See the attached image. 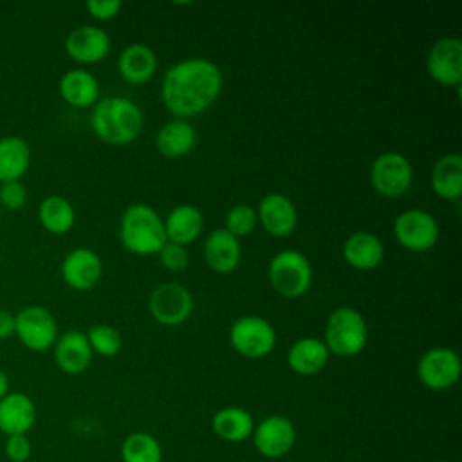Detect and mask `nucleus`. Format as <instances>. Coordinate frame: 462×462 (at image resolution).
I'll list each match as a JSON object with an SVG mask.
<instances>
[{"mask_svg":"<svg viewBox=\"0 0 462 462\" xmlns=\"http://www.w3.org/2000/svg\"><path fill=\"white\" fill-rule=\"evenodd\" d=\"M431 189L444 200H457L462 193V157L446 153L431 168Z\"/></svg>","mask_w":462,"mask_h":462,"instance_id":"nucleus-26","label":"nucleus"},{"mask_svg":"<svg viewBox=\"0 0 462 462\" xmlns=\"http://www.w3.org/2000/svg\"><path fill=\"white\" fill-rule=\"evenodd\" d=\"M262 227L273 236H289L298 224V211L292 200L282 193H267L256 209Z\"/></svg>","mask_w":462,"mask_h":462,"instance_id":"nucleus-16","label":"nucleus"},{"mask_svg":"<svg viewBox=\"0 0 462 462\" xmlns=\"http://www.w3.org/2000/svg\"><path fill=\"white\" fill-rule=\"evenodd\" d=\"M110 36L97 25H78L65 38L67 54L78 63H97L110 52Z\"/></svg>","mask_w":462,"mask_h":462,"instance_id":"nucleus-15","label":"nucleus"},{"mask_svg":"<svg viewBox=\"0 0 462 462\" xmlns=\"http://www.w3.org/2000/svg\"><path fill=\"white\" fill-rule=\"evenodd\" d=\"M157 254H159L161 263L170 271H182L189 263L188 249L184 245H179L173 242H166Z\"/></svg>","mask_w":462,"mask_h":462,"instance_id":"nucleus-33","label":"nucleus"},{"mask_svg":"<svg viewBox=\"0 0 462 462\" xmlns=\"http://www.w3.org/2000/svg\"><path fill=\"white\" fill-rule=\"evenodd\" d=\"M162 222L166 240L184 247L197 240L204 227V217L200 209L191 204H180L173 208Z\"/></svg>","mask_w":462,"mask_h":462,"instance_id":"nucleus-22","label":"nucleus"},{"mask_svg":"<svg viewBox=\"0 0 462 462\" xmlns=\"http://www.w3.org/2000/svg\"><path fill=\"white\" fill-rule=\"evenodd\" d=\"M9 393V377L7 374L0 368V401Z\"/></svg>","mask_w":462,"mask_h":462,"instance_id":"nucleus-38","label":"nucleus"},{"mask_svg":"<svg viewBox=\"0 0 462 462\" xmlns=\"http://www.w3.org/2000/svg\"><path fill=\"white\" fill-rule=\"evenodd\" d=\"M117 69L121 76L134 85L146 83L157 70V56L144 43H130L117 58Z\"/></svg>","mask_w":462,"mask_h":462,"instance_id":"nucleus-24","label":"nucleus"},{"mask_svg":"<svg viewBox=\"0 0 462 462\" xmlns=\"http://www.w3.org/2000/svg\"><path fill=\"white\" fill-rule=\"evenodd\" d=\"M204 260L208 267L218 274H227L236 269L242 256V247L236 236L224 227L213 229L204 240Z\"/></svg>","mask_w":462,"mask_h":462,"instance_id":"nucleus-18","label":"nucleus"},{"mask_svg":"<svg viewBox=\"0 0 462 462\" xmlns=\"http://www.w3.org/2000/svg\"><path fill=\"white\" fill-rule=\"evenodd\" d=\"M85 7L92 18L105 22V20H112L114 16H117L123 4H121V0H88L85 4Z\"/></svg>","mask_w":462,"mask_h":462,"instance_id":"nucleus-36","label":"nucleus"},{"mask_svg":"<svg viewBox=\"0 0 462 462\" xmlns=\"http://www.w3.org/2000/svg\"><path fill=\"white\" fill-rule=\"evenodd\" d=\"M222 90L220 69L206 58H189L171 65L161 87L166 108L179 119L209 108Z\"/></svg>","mask_w":462,"mask_h":462,"instance_id":"nucleus-1","label":"nucleus"},{"mask_svg":"<svg viewBox=\"0 0 462 462\" xmlns=\"http://www.w3.org/2000/svg\"><path fill=\"white\" fill-rule=\"evenodd\" d=\"M60 96L76 108L94 106L99 99V85L87 69H70L60 78Z\"/></svg>","mask_w":462,"mask_h":462,"instance_id":"nucleus-20","label":"nucleus"},{"mask_svg":"<svg viewBox=\"0 0 462 462\" xmlns=\"http://www.w3.org/2000/svg\"><path fill=\"white\" fill-rule=\"evenodd\" d=\"M14 336V314L0 309V339H7Z\"/></svg>","mask_w":462,"mask_h":462,"instance_id":"nucleus-37","label":"nucleus"},{"mask_svg":"<svg viewBox=\"0 0 462 462\" xmlns=\"http://www.w3.org/2000/svg\"><path fill=\"white\" fill-rule=\"evenodd\" d=\"M119 236L125 249L139 256L157 254L168 242L162 218L153 208L143 202L125 209L119 224Z\"/></svg>","mask_w":462,"mask_h":462,"instance_id":"nucleus-3","label":"nucleus"},{"mask_svg":"<svg viewBox=\"0 0 462 462\" xmlns=\"http://www.w3.org/2000/svg\"><path fill=\"white\" fill-rule=\"evenodd\" d=\"M397 242L410 251H428L439 240V224L424 209H406L393 222Z\"/></svg>","mask_w":462,"mask_h":462,"instance_id":"nucleus-11","label":"nucleus"},{"mask_svg":"<svg viewBox=\"0 0 462 462\" xmlns=\"http://www.w3.org/2000/svg\"><path fill=\"white\" fill-rule=\"evenodd\" d=\"M54 361L69 375L85 372L92 361V348L85 332L67 330L54 343Z\"/></svg>","mask_w":462,"mask_h":462,"instance_id":"nucleus-19","label":"nucleus"},{"mask_svg":"<svg viewBox=\"0 0 462 462\" xmlns=\"http://www.w3.org/2000/svg\"><path fill=\"white\" fill-rule=\"evenodd\" d=\"M148 309L157 323L175 327L184 323L191 316L193 298L184 285L166 282L152 291L148 298Z\"/></svg>","mask_w":462,"mask_h":462,"instance_id":"nucleus-8","label":"nucleus"},{"mask_svg":"<svg viewBox=\"0 0 462 462\" xmlns=\"http://www.w3.org/2000/svg\"><path fill=\"white\" fill-rule=\"evenodd\" d=\"M271 287L285 298H298L310 289L312 267L309 258L296 249L276 253L267 269Z\"/></svg>","mask_w":462,"mask_h":462,"instance_id":"nucleus-5","label":"nucleus"},{"mask_svg":"<svg viewBox=\"0 0 462 462\" xmlns=\"http://www.w3.org/2000/svg\"><path fill=\"white\" fill-rule=\"evenodd\" d=\"M31 164L29 143L18 135L0 137V182L20 180Z\"/></svg>","mask_w":462,"mask_h":462,"instance_id":"nucleus-27","label":"nucleus"},{"mask_svg":"<svg viewBox=\"0 0 462 462\" xmlns=\"http://www.w3.org/2000/svg\"><path fill=\"white\" fill-rule=\"evenodd\" d=\"M27 202V189L22 180L4 182L0 186V204L11 211L23 208Z\"/></svg>","mask_w":462,"mask_h":462,"instance_id":"nucleus-34","label":"nucleus"},{"mask_svg":"<svg viewBox=\"0 0 462 462\" xmlns=\"http://www.w3.org/2000/svg\"><path fill=\"white\" fill-rule=\"evenodd\" d=\"M121 458L123 462H162V449L153 435L135 431L123 440Z\"/></svg>","mask_w":462,"mask_h":462,"instance_id":"nucleus-30","label":"nucleus"},{"mask_svg":"<svg viewBox=\"0 0 462 462\" xmlns=\"http://www.w3.org/2000/svg\"><path fill=\"white\" fill-rule=\"evenodd\" d=\"M229 343L240 356L258 359L271 354L276 345V332L265 318L247 314L231 325Z\"/></svg>","mask_w":462,"mask_h":462,"instance_id":"nucleus-7","label":"nucleus"},{"mask_svg":"<svg viewBox=\"0 0 462 462\" xmlns=\"http://www.w3.org/2000/svg\"><path fill=\"white\" fill-rule=\"evenodd\" d=\"M411 164L399 152H384L370 166V184L384 197H399L406 193L411 186Z\"/></svg>","mask_w":462,"mask_h":462,"instance_id":"nucleus-9","label":"nucleus"},{"mask_svg":"<svg viewBox=\"0 0 462 462\" xmlns=\"http://www.w3.org/2000/svg\"><path fill=\"white\" fill-rule=\"evenodd\" d=\"M368 337V328L363 314L354 307H339L336 309L325 325V339L330 354L339 357L357 356Z\"/></svg>","mask_w":462,"mask_h":462,"instance_id":"nucleus-4","label":"nucleus"},{"mask_svg":"<svg viewBox=\"0 0 462 462\" xmlns=\"http://www.w3.org/2000/svg\"><path fill=\"white\" fill-rule=\"evenodd\" d=\"M197 132L186 119H171L162 125L155 135V148L168 159H177L193 150Z\"/></svg>","mask_w":462,"mask_h":462,"instance_id":"nucleus-25","label":"nucleus"},{"mask_svg":"<svg viewBox=\"0 0 462 462\" xmlns=\"http://www.w3.org/2000/svg\"><path fill=\"white\" fill-rule=\"evenodd\" d=\"M330 352L323 339L301 337L294 341L287 352L289 368L300 375H314L325 368Z\"/></svg>","mask_w":462,"mask_h":462,"instance_id":"nucleus-23","label":"nucleus"},{"mask_svg":"<svg viewBox=\"0 0 462 462\" xmlns=\"http://www.w3.org/2000/svg\"><path fill=\"white\" fill-rule=\"evenodd\" d=\"M38 218L45 231L52 235H65L76 222V211L65 197L49 195L38 206Z\"/></svg>","mask_w":462,"mask_h":462,"instance_id":"nucleus-29","label":"nucleus"},{"mask_svg":"<svg viewBox=\"0 0 462 462\" xmlns=\"http://www.w3.org/2000/svg\"><path fill=\"white\" fill-rule=\"evenodd\" d=\"M258 224L256 209L247 204H236L226 213V231H229L233 236L240 238L249 235Z\"/></svg>","mask_w":462,"mask_h":462,"instance_id":"nucleus-32","label":"nucleus"},{"mask_svg":"<svg viewBox=\"0 0 462 462\" xmlns=\"http://www.w3.org/2000/svg\"><path fill=\"white\" fill-rule=\"evenodd\" d=\"M417 375L430 390H448L460 377V357L448 346H433L419 359Z\"/></svg>","mask_w":462,"mask_h":462,"instance_id":"nucleus-10","label":"nucleus"},{"mask_svg":"<svg viewBox=\"0 0 462 462\" xmlns=\"http://www.w3.org/2000/svg\"><path fill=\"white\" fill-rule=\"evenodd\" d=\"M211 428L226 442H242L253 435L254 420L245 408L227 406L213 415Z\"/></svg>","mask_w":462,"mask_h":462,"instance_id":"nucleus-28","label":"nucleus"},{"mask_svg":"<svg viewBox=\"0 0 462 462\" xmlns=\"http://www.w3.org/2000/svg\"><path fill=\"white\" fill-rule=\"evenodd\" d=\"M14 336L32 352H45L58 339V323L42 305H27L14 314Z\"/></svg>","mask_w":462,"mask_h":462,"instance_id":"nucleus-6","label":"nucleus"},{"mask_svg":"<svg viewBox=\"0 0 462 462\" xmlns=\"http://www.w3.org/2000/svg\"><path fill=\"white\" fill-rule=\"evenodd\" d=\"M435 462H444V460H435Z\"/></svg>","mask_w":462,"mask_h":462,"instance_id":"nucleus-39","label":"nucleus"},{"mask_svg":"<svg viewBox=\"0 0 462 462\" xmlns=\"http://www.w3.org/2000/svg\"><path fill=\"white\" fill-rule=\"evenodd\" d=\"M85 336L88 339L92 352L105 356V357H112L116 354H119V350L123 346V337H121L119 330L112 325H101V323L92 325Z\"/></svg>","mask_w":462,"mask_h":462,"instance_id":"nucleus-31","label":"nucleus"},{"mask_svg":"<svg viewBox=\"0 0 462 462\" xmlns=\"http://www.w3.org/2000/svg\"><path fill=\"white\" fill-rule=\"evenodd\" d=\"M384 256L383 242L370 231H356L343 244V258L359 271L375 269Z\"/></svg>","mask_w":462,"mask_h":462,"instance_id":"nucleus-21","label":"nucleus"},{"mask_svg":"<svg viewBox=\"0 0 462 462\" xmlns=\"http://www.w3.org/2000/svg\"><path fill=\"white\" fill-rule=\"evenodd\" d=\"M296 442L294 424L283 415H269L253 430V444L265 458L285 457Z\"/></svg>","mask_w":462,"mask_h":462,"instance_id":"nucleus-12","label":"nucleus"},{"mask_svg":"<svg viewBox=\"0 0 462 462\" xmlns=\"http://www.w3.org/2000/svg\"><path fill=\"white\" fill-rule=\"evenodd\" d=\"M141 108L125 96H106L97 99L90 114L94 134L106 144L123 146L132 143L143 130Z\"/></svg>","mask_w":462,"mask_h":462,"instance_id":"nucleus-2","label":"nucleus"},{"mask_svg":"<svg viewBox=\"0 0 462 462\" xmlns=\"http://www.w3.org/2000/svg\"><path fill=\"white\" fill-rule=\"evenodd\" d=\"M4 453L11 462H27L32 453V444L27 435H11L5 437Z\"/></svg>","mask_w":462,"mask_h":462,"instance_id":"nucleus-35","label":"nucleus"},{"mask_svg":"<svg viewBox=\"0 0 462 462\" xmlns=\"http://www.w3.org/2000/svg\"><path fill=\"white\" fill-rule=\"evenodd\" d=\"M428 74L444 87H457L462 81V42L453 36L437 40L426 58Z\"/></svg>","mask_w":462,"mask_h":462,"instance_id":"nucleus-13","label":"nucleus"},{"mask_svg":"<svg viewBox=\"0 0 462 462\" xmlns=\"http://www.w3.org/2000/svg\"><path fill=\"white\" fill-rule=\"evenodd\" d=\"M103 274L99 254L88 247H76L61 260V278L74 291L92 289Z\"/></svg>","mask_w":462,"mask_h":462,"instance_id":"nucleus-14","label":"nucleus"},{"mask_svg":"<svg viewBox=\"0 0 462 462\" xmlns=\"http://www.w3.org/2000/svg\"><path fill=\"white\" fill-rule=\"evenodd\" d=\"M36 404L23 392H9L0 401V431L5 437L27 435L36 424Z\"/></svg>","mask_w":462,"mask_h":462,"instance_id":"nucleus-17","label":"nucleus"}]
</instances>
